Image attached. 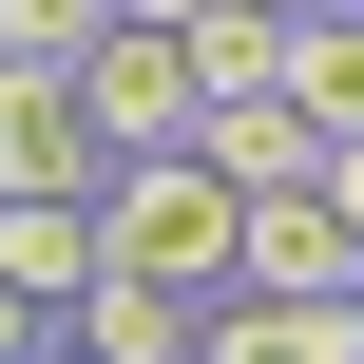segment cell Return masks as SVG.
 Here are the masks:
<instances>
[{
  "mask_svg": "<svg viewBox=\"0 0 364 364\" xmlns=\"http://www.w3.org/2000/svg\"><path fill=\"white\" fill-rule=\"evenodd\" d=\"M288 96H307L326 134H364V0H326V19H288Z\"/></svg>",
  "mask_w": 364,
  "mask_h": 364,
  "instance_id": "30bf717a",
  "label": "cell"
},
{
  "mask_svg": "<svg viewBox=\"0 0 364 364\" xmlns=\"http://www.w3.org/2000/svg\"><path fill=\"white\" fill-rule=\"evenodd\" d=\"M58 346H96V364H192V288H154V269H77Z\"/></svg>",
  "mask_w": 364,
  "mask_h": 364,
  "instance_id": "52a82bcc",
  "label": "cell"
},
{
  "mask_svg": "<svg viewBox=\"0 0 364 364\" xmlns=\"http://www.w3.org/2000/svg\"><path fill=\"white\" fill-rule=\"evenodd\" d=\"M192 364H364V288H211Z\"/></svg>",
  "mask_w": 364,
  "mask_h": 364,
  "instance_id": "7a4b0ae2",
  "label": "cell"
},
{
  "mask_svg": "<svg viewBox=\"0 0 364 364\" xmlns=\"http://www.w3.org/2000/svg\"><path fill=\"white\" fill-rule=\"evenodd\" d=\"M230 288H364V230L326 211V173H307V192H250V250H230Z\"/></svg>",
  "mask_w": 364,
  "mask_h": 364,
  "instance_id": "5b68a950",
  "label": "cell"
},
{
  "mask_svg": "<svg viewBox=\"0 0 364 364\" xmlns=\"http://www.w3.org/2000/svg\"><path fill=\"white\" fill-rule=\"evenodd\" d=\"M96 38H115V0H0V58L19 77H77Z\"/></svg>",
  "mask_w": 364,
  "mask_h": 364,
  "instance_id": "8fae6325",
  "label": "cell"
},
{
  "mask_svg": "<svg viewBox=\"0 0 364 364\" xmlns=\"http://www.w3.org/2000/svg\"><path fill=\"white\" fill-rule=\"evenodd\" d=\"M96 173H115V154H96L77 77H19V58H0V192H77V211H96Z\"/></svg>",
  "mask_w": 364,
  "mask_h": 364,
  "instance_id": "277c9868",
  "label": "cell"
},
{
  "mask_svg": "<svg viewBox=\"0 0 364 364\" xmlns=\"http://www.w3.org/2000/svg\"><path fill=\"white\" fill-rule=\"evenodd\" d=\"M230 250H250V192L211 173V154H115L96 173V269H154V288H230Z\"/></svg>",
  "mask_w": 364,
  "mask_h": 364,
  "instance_id": "6da1fadb",
  "label": "cell"
},
{
  "mask_svg": "<svg viewBox=\"0 0 364 364\" xmlns=\"http://www.w3.org/2000/svg\"><path fill=\"white\" fill-rule=\"evenodd\" d=\"M58 364H96V346H58Z\"/></svg>",
  "mask_w": 364,
  "mask_h": 364,
  "instance_id": "2e32d148",
  "label": "cell"
},
{
  "mask_svg": "<svg viewBox=\"0 0 364 364\" xmlns=\"http://www.w3.org/2000/svg\"><path fill=\"white\" fill-rule=\"evenodd\" d=\"M192 154H211L230 192H307V173H326V115H307V96H211Z\"/></svg>",
  "mask_w": 364,
  "mask_h": 364,
  "instance_id": "8992f818",
  "label": "cell"
},
{
  "mask_svg": "<svg viewBox=\"0 0 364 364\" xmlns=\"http://www.w3.org/2000/svg\"><path fill=\"white\" fill-rule=\"evenodd\" d=\"M269 19H326V0H269Z\"/></svg>",
  "mask_w": 364,
  "mask_h": 364,
  "instance_id": "9a60e30c",
  "label": "cell"
},
{
  "mask_svg": "<svg viewBox=\"0 0 364 364\" xmlns=\"http://www.w3.org/2000/svg\"><path fill=\"white\" fill-rule=\"evenodd\" d=\"M77 269H96V211H77V192H0V288L77 307Z\"/></svg>",
  "mask_w": 364,
  "mask_h": 364,
  "instance_id": "9c48e42d",
  "label": "cell"
},
{
  "mask_svg": "<svg viewBox=\"0 0 364 364\" xmlns=\"http://www.w3.org/2000/svg\"><path fill=\"white\" fill-rule=\"evenodd\" d=\"M173 58H192V115H211V96H288V19H269V0H211Z\"/></svg>",
  "mask_w": 364,
  "mask_h": 364,
  "instance_id": "ba28073f",
  "label": "cell"
},
{
  "mask_svg": "<svg viewBox=\"0 0 364 364\" xmlns=\"http://www.w3.org/2000/svg\"><path fill=\"white\" fill-rule=\"evenodd\" d=\"M0 364H58V307L38 288H0Z\"/></svg>",
  "mask_w": 364,
  "mask_h": 364,
  "instance_id": "7c38bea8",
  "label": "cell"
},
{
  "mask_svg": "<svg viewBox=\"0 0 364 364\" xmlns=\"http://www.w3.org/2000/svg\"><path fill=\"white\" fill-rule=\"evenodd\" d=\"M326 211H346V230H364V134H326Z\"/></svg>",
  "mask_w": 364,
  "mask_h": 364,
  "instance_id": "4fadbf2b",
  "label": "cell"
},
{
  "mask_svg": "<svg viewBox=\"0 0 364 364\" xmlns=\"http://www.w3.org/2000/svg\"><path fill=\"white\" fill-rule=\"evenodd\" d=\"M115 19H154V38H192V19H211V0H115Z\"/></svg>",
  "mask_w": 364,
  "mask_h": 364,
  "instance_id": "5bb4252c",
  "label": "cell"
},
{
  "mask_svg": "<svg viewBox=\"0 0 364 364\" xmlns=\"http://www.w3.org/2000/svg\"><path fill=\"white\" fill-rule=\"evenodd\" d=\"M77 115H96V154H192V58H173L154 19H115V38L77 58Z\"/></svg>",
  "mask_w": 364,
  "mask_h": 364,
  "instance_id": "3957f363",
  "label": "cell"
}]
</instances>
